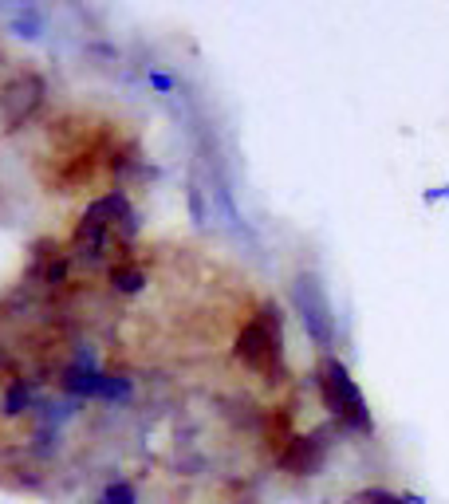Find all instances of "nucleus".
<instances>
[{"label":"nucleus","mask_w":449,"mask_h":504,"mask_svg":"<svg viewBox=\"0 0 449 504\" xmlns=\"http://www.w3.org/2000/svg\"><path fill=\"white\" fill-rule=\"evenodd\" d=\"M236 358L253 375L276 382L284 367V328H280V311L272 304H260L256 316L241 328V335H236Z\"/></svg>","instance_id":"f257e3e1"},{"label":"nucleus","mask_w":449,"mask_h":504,"mask_svg":"<svg viewBox=\"0 0 449 504\" xmlns=\"http://www.w3.org/2000/svg\"><path fill=\"white\" fill-rule=\"evenodd\" d=\"M315 387H319L324 406L339 418L343 426L354 429V434H374V418H371V410H366L363 390L354 387V378L347 375V367H343L339 358H324V363H319Z\"/></svg>","instance_id":"f03ea898"},{"label":"nucleus","mask_w":449,"mask_h":504,"mask_svg":"<svg viewBox=\"0 0 449 504\" xmlns=\"http://www.w3.org/2000/svg\"><path fill=\"white\" fill-rule=\"evenodd\" d=\"M324 458H327L324 438H288V441H284V449H280V465L288 473H295V477L319 473Z\"/></svg>","instance_id":"7ed1b4c3"},{"label":"nucleus","mask_w":449,"mask_h":504,"mask_svg":"<svg viewBox=\"0 0 449 504\" xmlns=\"http://www.w3.org/2000/svg\"><path fill=\"white\" fill-rule=\"evenodd\" d=\"M138 497H135V485L130 481H115L111 489H106V497H103V504H135Z\"/></svg>","instance_id":"20e7f679"},{"label":"nucleus","mask_w":449,"mask_h":504,"mask_svg":"<svg viewBox=\"0 0 449 504\" xmlns=\"http://www.w3.org/2000/svg\"><path fill=\"white\" fill-rule=\"evenodd\" d=\"M359 504H410V500L398 493H386V489H366V493H359Z\"/></svg>","instance_id":"39448f33"},{"label":"nucleus","mask_w":449,"mask_h":504,"mask_svg":"<svg viewBox=\"0 0 449 504\" xmlns=\"http://www.w3.org/2000/svg\"><path fill=\"white\" fill-rule=\"evenodd\" d=\"M115 287H123V292H138L142 272L138 268H115Z\"/></svg>","instance_id":"423d86ee"},{"label":"nucleus","mask_w":449,"mask_h":504,"mask_svg":"<svg viewBox=\"0 0 449 504\" xmlns=\"http://www.w3.org/2000/svg\"><path fill=\"white\" fill-rule=\"evenodd\" d=\"M20 402H28V390H24V387H12V390H8V414H16Z\"/></svg>","instance_id":"0eeeda50"},{"label":"nucleus","mask_w":449,"mask_h":504,"mask_svg":"<svg viewBox=\"0 0 449 504\" xmlns=\"http://www.w3.org/2000/svg\"><path fill=\"white\" fill-rule=\"evenodd\" d=\"M150 83H154V87H158V91H170V87H174V83L165 79V76H150Z\"/></svg>","instance_id":"6e6552de"}]
</instances>
